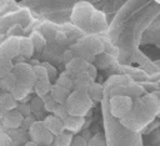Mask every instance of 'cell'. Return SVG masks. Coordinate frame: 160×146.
Listing matches in <instances>:
<instances>
[{"label":"cell","instance_id":"obj_1","mask_svg":"<svg viewBox=\"0 0 160 146\" xmlns=\"http://www.w3.org/2000/svg\"><path fill=\"white\" fill-rule=\"evenodd\" d=\"M160 112V100L158 96L151 92L146 94L142 99L138 100L129 114L120 119V122L129 130L138 132L142 127H145L151 119L158 117Z\"/></svg>","mask_w":160,"mask_h":146},{"label":"cell","instance_id":"obj_2","mask_svg":"<svg viewBox=\"0 0 160 146\" xmlns=\"http://www.w3.org/2000/svg\"><path fill=\"white\" fill-rule=\"evenodd\" d=\"M71 22L80 30L95 35L106 30L105 15L86 1H79L71 11Z\"/></svg>","mask_w":160,"mask_h":146},{"label":"cell","instance_id":"obj_3","mask_svg":"<svg viewBox=\"0 0 160 146\" xmlns=\"http://www.w3.org/2000/svg\"><path fill=\"white\" fill-rule=\"evenodd\" d=\"M64 106L69 115L85 117V115L89 112V110L92 106V100L89 97L86 92L72 90L69 94L66 101L64 102Z\"/></svg>","mask_w":160,"mask_h":146},{"label":"cell","instance_id":"obj_4","mask_svg":"<svg viewBox=\"0 0 160 146\" xmlns=\"http://www.w3.org/2000/svg\"><path fill=\"white\" fill-rule=\"evenodd\" d=\"M29 135L31 141L36 142L39 146H50L54 144V135L45 127L42 121H34L29 126Z\"/></svg>","mask_w":160,"mask_h":146},{"label":"cell","instance_id":"obj_5","mask_svg":"<svg viewBox=\"0 0 160 146\" xmlns=\"http://www.w3.org/2000/svg\"><path fill=\"white\" fill-rule=\"evenodd\" d=\"M109 105H110V114L114 117L121 119L126 114L130 112L134 104H132L131 97L125 96V95H116L109 100Z\"/></svg>","mask_w":160,"mask_h":146},{"label":"cell","instance_id":"obj_6","mask_svg":"<svg viewBox=\"0 0 160 146\" xmlns=\"http://www.w3.org/2000/svg\"><path fill=\"white\" fill-rule=\"evenodd\" d=\"M12 72L15 74V76L18 79V84L24 85V86L30 87V89L34 87L36 77H35L32 66H30L29 64H25V62H18L14 65Z\"/></svg>","mask_w":160,"mask_h":146},{"label":"cell","instance_id":"obj_7","mask_svg":"<svg viewBox=\"0 0 160 146\" xmlns=\"http://www.w3.org/2000/svg\"><path fill=\"white\" fill-rule=\"evenodd\" d=\"M19 55V37H6L0 45V56L12 60Z\"/></svg>","mask_w":160,"mask_h":146},{"label":"cell","instance_id":"obj_8","mask_svg":"<svg viewBox=\"0 0 160 146\" xmlns=\"http://www.w3.org/2000/svg\"><path fill=\"white\" fill-rule=\"evenodd\" d=\"M42 122H44L45 127H46L54 136H56V135H59V134H61V132L65 131L64 120L60 119V117H58V116L54 115V114L48 115V116L42 120Z\"/></svg>","mask_w":160,"mask_h":146},{"label":"cell","instance_id":"obj_9","mask_svg":"<svg viewBox=\"0 0 160 146\" xmlns=\"http://www.w3.org/2000/svg\"><path fill=\"white\" fill-rule=\"evenodd\" d=\"M1 119H2V125L8 129H18L22 125L24 121V116L16 109L6 111Z\"/></svg>","mask_w":160,"mask_h":146},{"label":"cell","instance_id":"obj_10","mask_svg":"<svg viewBox=\"0 0 160 146\" xmlns=\"http://www.w3.org/2000/svg\"><path fill=\"white\" fill-rule=\"evenodd\" d=\"M90 62H88L85 59L80 57V56H74L71 60L66 61L65 67L69 72H71L72 75H78V74H84L88 70Z\"/></svg>","mask_w":160,"mask_h":146},{"label":"cell","instance_id":"obj_11","mask_svg":"<svg viewBox=\"0 0 160 146\" xmlns=\"http://www.w3.org/2000/svg\"><path fill=\"white\" fill-rule=\"evenodd\" d=\"M85 124V117L84 116H75V115H68L64 120V125H65V130L71 132V134H76L79 132L82 126Z\"/></svg>","mask_w":160,"mask_h":146},{"label":"cell","instance_id":"obj_12","mask_svg":"<svg viewBox=\"0 0 160 146\" xmlns=\"http://www.w3.org/2000/svg\"><path fill=\"white\" fill-rule=\"evenodd\" d=\"M34 51H35V47H34L31 39L26 36H20L19 37V55L28 59L32 56Z\"/></svg>","mask_w":160,"mask_h":146},{"label":"cell","instance_id":"obj_13","mask_svg":"<svg viewBox=\"0 0 160 146\" xmlns=\"http://www.w3.org/2000/svg\"><path fill=\"white\" fill-rule=\"evenodd\" d=\"M70 92H71L70 90H68V89H65V87H62V86H60L58 84H52L51 90H50V96L58 104H64Z\"/></svg>","mask_w":160,"mask_h":146},{"label":"cell","instance_id":"obj_14","mask_svg":"<svg viewBox=\"0 0 160 146\" xmlns=\"http://www.w3.org/2000/svg\"><path fill=\"white\" fill-rule=\"evenodd\" d=\"M92 82V80L90 79V76L84 72V74H78L75 75L74 77V90L76 91H82V92H86L88 91V87L89 85Z\"/></svg>","mask_w":160,"mask_h":146},{"label":"cell","instance_id":"obj_15","mask_svg":"<svg viewBox=\"0 0 160 146\" xmlns=\"http://www.w3.org/2000/svg\"><path fill=\"white\" fill-rule=\"evenodd\" d=\"M74 77L75 75H72L71 72H69L68 70H65L64 72H61L60 75H58V79L55 81V84L72 91L74 90Z\"/></svg>","mask_w":160,"mask_h":146},{"label":"cell","instance_id":"obj_16","mask_svg":"<svg viewBox=\"0 0 160 146\" xmlns=\"http://www.w3.org/2000/svg\"><path fill=\"white\" fill-rule=\"evenodd\" d=\"M51 81L49 79H42V80H36L35 84H34V90L36 92L38 96L42 97V96H46L50 94V90H51Z\"/></svg>","mask_w":160,"mask_h":146},{"label":"cell","instance_id":"obj_17","mask_svg":"<svg viewBox=\"0 0 160 146\" xmlns=\"http://www.w3.org/2000/svg\"><path fill=\"white\" fill-rule=\"evenodd\" d=\"M16 84H18V79L12 71H10L9 74L0 77V86L2 90L8 91V92H11L14 90V87L16 86Z\"/></svg>","mask_w":160,"mask_h":146},{"label":"cell","instance_id":"obj_18","mask_svg":"<svg viewBox=\"0 0 160 146\" xmlns=\"http://www.w3.org/2000/svg\"><path fill=\"white\" fill-rule=\"evenodd\" d=\"M86 94L89 95V97L92 100V101H100L102 99V86L95 81H92L89 87H88V91Z\"/></svg>","mask_w":160,"mask_h":146},{"label":"cell","instance_id":"obj_19","mask_svg":"<svg viewBox=\"0 0 160 146\" xmlns=\"http://www.w3.org/2000/svg\"><path fill=\"white\" fill-rule=\"evenodd\" d=\"M16 101H18V100L14 97V95H12L11 92L5 91L4 94H1V95H0V102L2 104V106L5 107V110H6V111L16 109V106H18Z\"/></svg>","mask_w":160,"mask_h":146},{"label":"cell","instance_id":"obj_20","mask_svg":"<svg viewBox=\"0 0 160 146\" xmlns=\"http://www.w3.org/2000/svg\"><path fill=\"white\" fill-rule=\"evenodd\" d=\"M72 139H74L72 134L65 130L64 132H61V134H59L54 137V144L52 145L54 146H70Z\"/></svg>","mask_w":160,"mask_h":146},{"label":"cell","instance_id":"obj_21","mask_svg":"<svg viewBox=\"0 0 160 146\" xmlns=\"http://www.w3.org/2000/svg\"><path fill=\"white\" fill-rule=\"evenodd\" d=\"M29 37L31 39L35 50H41V49L45 46V44H46V40H45L44 35H42L41 32H39V31H32Z\"/></svg>","mask_w":160,"mask_h":146},{"label":"cell","instance_id":"obj_22","mask_svg":"<svg viewBox=\"0 0 160 146\" xmlns=\"http://www.w3.org/2000/svg\"><path fill=\"white\" fill-rule=\"evenodd\" d=\"M31 91L30 87H26L24 85H20V84H16V86L14 87V90L11 91V94L14 95V97L16 100H22L24 97L28 96V94Z\"/></svg>","mask_w":160,"mask_h":146},{"label":"cell","instance_id":"obj_23","mask_svg":"<svg viewBox=\"0 0 160 146\" xmlns=\"http://www.w3.org/2000/svg\"><path fill=\"white\" fill-rule=\"evenodd\" d=\"M12 67H14V65H12V61L10 59L0 56V77L9 74L10 71H12Z\"/></svg>","mask_w":160,"mask_h":146},{"label":"cell","instance_id":"obj_24","mask_svg":"<svg viewBox=\"0 0 160 146\" xmlns=\"http://www.w3.org/2000/svg\"><path fill=\"white\" fill-rule=\"evenodd\" d=\"M22 32H24V30L20 24H12L9 26V29L6 31V36L8 37H20V36H22Z\"/></svg>","mask_w":160,"mask_h":146},{"label":"cell","instance_id":"obj_25","mask_svg":"<svg viewBox=\"0 0 160 146\" xmlns=\"http://www.w3.org/2000/svg\"><path fill=\"white\" fill-rule=\"evenodd\" d=\"M88 146H108L106 145V140L104 137V134H95L89 141H88Z\"/></svg>","mask_w":160,"mask_h":146},{"label":"cell","instance_id":"obj_26","mask_svg":"<svg viewBox=\"0 0 160 146\" xmlns=\"http://www.w3.org/2000/svg\"><path fill=\"white\" fill-rule=\"evenodd\" d=\"M42 101H44V109H45L48 112L52 114L54 110H55L56 106H58V102L50 96V94L46 95V96H42Z\"/></svg>","mask_w":160,"mask_h":146},{"label":"cell","instance_id":"obj_27","mask_svg":"<svg viewBox=\"0 0 160 146\" xmlns=\"http://www.w3.org/2000/svg\"><path fill=\"white\" fill-rule=\"evenodd\" d=\"M32 70H34V74H35V77L36 80H42V79H49L48 77V71L45 69V66L41 64V65H35L32 66Z\"/></svg>","mask_w":160,"mask_h":146},{"label":"cell","instance_id":"obj_28","mask_svg":"<svg viewBox=\"0 0 160 146\" xmlns=\"http://www.w3.org/2000/svg\"><path fill=\"white\" fill-rule=\"evenodd\" d=\"M30 106H31V111L32 112H39L41 110H45L44 109V101H42V97L40 96H36L31 100L30 102Z\"/></svg>","mask_w":160,"mask_h":146},{"label":"cell","instance_id":"obj_29","mask_svg":"<svg viewBox=\"0 0 160 146\" xmlns=\"http://www.w3.org/2000/svg\"><path fill=\"white\" fill-rule=\"evenodd\" d=\"M42 65L45 66V69H46V71H48V77H49V80H50V81H52V80L56 81V79H58V71H56V69H55L52 65H50L49 62H44Z\"/></svg>","mask_w":160,"mask_h":146},{"label":"cell","instance_id":"obj_30","mask_svg":"<svg viewBox=\"0 0 160 146\" xmlns=\"http://www.w3.org/2000/svg\"><path fill=\"white\" fill-rule=\"evenodd\" d=\"M16 110L25 117V116H29V115H31V106H30V104H25V102H21V104H19L18 106H16Z\"/></svg>","mask_w":160,"mask_h":146},{"label":"cell","instance_id":"obj_31","mask_svg":"<svg viewBox=\"0 0 160 146\" xmlns=\"http://www.w3.org/2000/svg\"><path fill=\"white\" fill-rule=\"evenodd\" d=\"M52 114L56 115L58 117L62 119V120H65V117L69 115L68 111H66V109H65V106H64V104H58V106H56V109L54 110Z\"/></svg>","mask_w":160,"mask_h":146},{"label":"cell","instance_id":"obj_32","mask_svg":"<svg viewBox=\"0 0 160 146\" xmlns=\"http://www.w3.org/2000/svg\"><path fill=\"white\" fill-rule=\"evenodd\" d=\"M70 146H88V141L82 136H74Z\"/></svg>","mask_w":160,"mask_h":146},{"label":"cell","instance_id":"obj_33","mask_svg":"<svg viewBox=\"0 0 160 146\" xmlns=\"http://www.w3.org/2000/svg\"><path fill=\"white\" fill-rule=\"evenodd\" d=\"M86 74L90 76V79H91L92 81H95V79H96V76H98V67H96L94 64H89L88 70H86Z\"/></svg>","mask_w":160,"mask_h":146},{"label":"cell","instance_id":"obj_34","mask_svg":"<svg viewBox=\"0 0 160 146\" xmlns=\"http://www.w3.org/2000/svg\"><path fill=\"white\" fill-rule=\"evenodd\" d=\"M0 146H10V140L6 135H0Z\"/></svg>","mask_w":160,"mask_h":146},{"label":"cell","instance_id":"obj_35","mask_svg":"<svg viewBox=\"0 0 160 146\" xmlns=\"http://www.w3.org/2000/svg\"><path fill=\"white\" fill-rule=\"evenodd\" d=\"M34 121H35V120L32 119V116H31V115H29V116H25V117H24L22 125H25V126H28V127H29V126H30V125H31Z\"/></svg>","mask_w":160,"mask_h":146},{"label":"cell","instance_id":"obj_36","mask_svg":"<svg viewBox=\"0 0 160 146\" xmlns=\"http://www.w3.org/2000/svg\"><path fill=\"white\" fill-rule=\"evenodd\" d=\"M11 2H12V0H0V10H2V9H5V7H8Z\"/></svg>","mask_w":160,"mask_h":146},{"label":"cell","instance_id":"obj_37","mask_svg":"<svg viewBox=\"0 0 160 146\" xmlns=\"http://www.w3.org/2000/svg\"><path fill=\"white\" fill-rule=\"evenodd\" d=\"M5 112H6V110H5V107L2 106V104L0 102V117H2V116L5 115Z\"/></svg>","mask_w":160,"mask_h":146},{"label":"cell","instance_id":"obj_38","mask_svg":"<svg viewBox=\"0 0 160 146\" xmlns=\"http://www.w3.org/2000/svg\"><path fill=\"white\" fill-rule=\"evenodd\" d=\"M22 146H39V145H38L36 142H34V141H31V140H30L29 142H26V144H24Z\"/></svg>","mask_w":160,"mask_h":146},{"label":"cell","instance_id":"obj_39","mask_svg":"<svg viewBox=\"0 0 160 146\" xmlns=\"http://www.w3.org/2000/svg\"><path fill=\"white\" fill-rule=\"evenodd\" d=\"M6 37H8V36H6L5 34H0V45L6 40Z\"/></svg>","mask_w":160,"mask_h":146},{"label":"cell","instance_id":"obj_40","mask_svg":"<svg viewBox=\"0 0 160 146\" xmlns=\"http://www.w3.org/2000/svg\"><path fill=\"white\" fill-rule=\"evenodd\" d=\"M154 94H155V95H156V96H158V99H159V100H160V91H155V92H154Z\"/></svg>","mask_w":160,"mask_h":146},{"label":"cell","instance_id":"obj_41","mask_svg":"<svg viewBox=\"0 0 160 146\" xmlns=\"http://www.w3.org/2000/svg\"><path fill=\"white\" fill-rule=\"evenodd\" d=\"M155 1H156V2H158V4H160V0H155Z\"/></svg>","mask_w":160,"mask_h":146},{"label":"cell","instance_id":"obj_42","mask_svg":"<svg viewBox=\"0 0 160 146\" xmlns=\"http://www.w3.org/2000/svg\"><path fill=\"white\" fill-rule=\"evenodd\" d=\"M158 117H159V119H160V112H159V114H158Z\"/></svg>","mask_w":160,"mask_h":146},{"label":"cell","instance_id":"obj_43","mask_svg":"<svg viewBox=\"0 0 160 146\" xmlns=\"http://www.w3.org/2000/svg\"><path fill=\"white\" fill-rule=\"evenodd\" d=\"M50 146H54V145H50Z\"/></svg>","mask_w":160,"mask_h":146}]
</instances>
